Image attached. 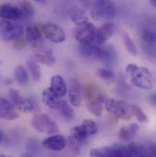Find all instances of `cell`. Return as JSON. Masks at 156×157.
Listing matches in <instances>:
<instances>
[{"instance_id":"obj_1","label":"cell","mask_w":156,"mask_h":157,"mask_svg":"<svg viewBox=\"0 0 156 157\" xmlns=\"http://www.w3.org/2000/svg\"><path fill=\"white\" fill-rule=\"evenodd\" d=\"M125 72L131 78V84L144 90H152L154 86V78L149 69L140 67L135 63H130L125 68Z\"/></svg>"},{"instance_id":"obj_2","label":"cell","mask_w":156,"mask_h":157,"mask_svg":"<svg viewBox=\"0 0 156 157\" xmlns=\"http://www.w3.org/2000/svg\"><path fill=\"white\" fill-rule=\"evenodd\" d=\"M79 51L81 55L101 60L106 64L112 63L117 59L116 51L112 47L96 46L93 44H79Z\"/></svg>"},{"instance_id":"obj_3","label":"cell","mask_w":156,"mask_h":157,"mask_svg":"<svg viewBox=\"0 0 156 157\" xmlns=\"http://www.w3.org/2000/svg\"><path fill=\"white\" fill-rule=\"evenodd\" d=\"M98 132V126L92 120L86 119L79 125L73 127L70 131V136L76 143H84Z\"/></svg>"},{"instance_id":"obj_4","label":"cell","mask_w":156,"mask_h":157,"mask_svg":"<svg viewBox=\"0 0 156 157\" xmlns=\"http://www.w3.org/2000/svg\"><path fill=\"white\" fill-rule=\"evenodd\" d=\"M104 107L109 113L118 119L129 120L133 116L131 109V104L121 100L106 98L104 101Z\"/></svg>"},{"instance_id":"obj_5","label":"cell","mask_w":156,"mask_h":157,"mask_svg":"<svg viewBox=\"0 0 156 157\" xmlns=\"http://www.w3.org/2000/svg\"><path fill=\"white\" fill-rule=\"evenodd\" d=\"M116 15V9L111 0H94L91 17L96 20H112Z\"/></svg>"},{"instance_id":"obj_6","label":"cell","mask_w":156,"mask_h":157,"mask_svg":"<svg viewBox=\"0 0 156 157\" xmlns=\"http://www.w3.org/2000/svg\"><path fill=\"white\" fill-rule=\"evenodd\" d=\"M90 157H132L128 148L121 144H114L112 146L93 148L89 152Z\"/></svg>"},{"instance_id":"obj_7","label":"cell","mask_w":156,"mask_h":157,"mask_svg":"<svg viewBox=\"0 0 156 157\" xmlns=\"http://www.w3.org/2000/svg\"><path fill=\"white\" fill-rule=\"evenodd\" d=\"M31 125L39 132L47 134H55L59 132L58 124L46 113L35 115L31 121Z\"/></svg>"},{"instance_id":"obj_8","label":"cell","mask_w":156,"mask_h":157,"mask_svg":"<svg viewBox=\"0 0 156 157\" xmlns=\"http://www.w3.org/2000/svg\"><path fill=\"white\" fill-rule=\"evenodd\" d=\"M25 33L23 26L12 21L2 20L0 27V39L4 41H12L22 37Z\"/></svg>"},{"instance_id":"obj_9","label":"cell","mask_w":156,"mask_h":157,"mask_svg":"<svg viewBox=\"0 0 156 157\" xmlns=\"http://www.w3.org/2000/svg\"><path fill=\"white\" fill-rule=\"evenodd\" d=\"M9 99H10V102L13 104L15 109L21 113H29L33 112L35 108L34 102L30 99L23 97L20 91L17 89L9 90Z\"/></svg>"},{"instance_id":"obj_10","label":"cell","mask_w":156,"mask_h":157,"mask_svg":"<svg viewBox=\"0 0 156 157\" xmlns=\"http://www.w3.org/2000/svg\"><path fill=\"white\" fill-rule=\"evenodd\" d=\"M42 32L45 38L54 44H59L65 41L66 34L63 29L54 23H48L43 26Z\"/></svg>"},{"instance_id":"obj_11","label":"cell","mask_w":156,"mask_h":157,"mask_svg":"<svg viewBox=\"0 0 156 157\" xmlns=\"http://www.w3.org/2000/svg\"><path fill=\"white\" fill-rule=\"evenodd\" d=\"M114 25L111 22H106L99 28H96L92 44L96 46H102L112 38L114 32Z\"/></svg>"},{"instance_id":"obj_12","label":"cell","mask_w":156,"mask_h":157,"mask_svg":"<svg viewBox=\"0 0 156 157\" xmlns=\"http://www.w3.org/2000/svg\"><path fill=\"white\" fill-rule=\"evenodd\" d=\"M0 19L16 22L24 19V17L20 8L17 6L6 3L0 5Z\"/></svg>"},{"instance_id":"obj_13","label":"cell","mask_w":156,"mask_h":157,"mask_svg":"<svg viewBox=\"0 0 156 157\" xmlns=\"http://www.w3.org/2000/svg\"><path fill=\"white\" fill-rule=\"evenodd\" d=\"M67 144H68L67 138L62 134H56V133L51 134L49 137L46 138L42 142V146L45 149L55 151V152L62 151L63 149L66 148Z\"/></svg>"},{"instance_id":"obj_14","label":"cell","mask_w":156,"mask_h":157,"mask_svg":"<svg viewBox=\"0 0 156 157\" xmlns=\"http://www.w3.org/2000/svg\"><path fill=\"white\" fill-rule=\"evenodd\" d=\"M95 30L96 27L92 23L88 22L86 25L78 27L75 33V38L79 44H92Z\"/></svg>"},{"instance_id":"obj_15","label":"cell","mask_w":156,"mask_h":157,"mask_svg":"<svg viewBox=\"0 0 156 157\" xmlns=\"http://www.w3.org/2000/svg\"><path fill=\"white\" fill-rule=\"evenodd\" d=\"M48 88L59 99H62L63 97H65L68 92L67 82L64 79V78L59 74H56L51 77L50 85Z\"/></svg>"},{"instance_id":"obj_16","label":"cell","mask_w":156,"mask_h":157,"mask_svg":"<svg viewBox=\"0 0 156 157\" xmlns=\"http://www.w3.org/2000/svg\"><path fill=\"white\" fill-rule=\"evenodd\" d=\"M67 93L69 96V101L72 106L78 107L81 105L83 93H82L81 86L77 79H72L70 81V88Z\"/></svg>"},{"instance_id":"obj_17","label":"cell","mask_w":156,"mask_h":157,"mask_svg":"<svg viewBox=\"0 0 156 157\" xmlns=\"http://www.w3.org/2000/svg\"><path fill=\"white\" fill-rule=\"evenodd\" d=\"M18 118L19 115L10 101L0 97V119L14 121Z\"/></svg>"},{"instance_id":"obj_18","label":"cell","mask_w":156,"mask_h":157,"mask_svg":"<svg viewBox=\"0 0 156 157\" xmlns=\"http://www.w3.org/2000/svg\"><path fill=\"white\" fill-rule=\"evenodd\" d=\"M105 97L102 94H96L94 98H91L88 104H87V109L88 111L94 115L95 117H101L102 115L103 110H104V101Z\"/></svg>"},{"instance_id":"obj_19","label":"cell","mask_w":156,"mask_h":157,"mask_svg":"<svg viewBox=\"0 0 156 157\" xmlns=\"http://www.w3.org/2000/svg\"><path fill=\"white\" fill-rule=\"evenodd\" d=\"M68 14L70 20L78 27L84 26L89 22V17L84 9H82L78 6H72L71 7H70Z\"/></svg>"},{"instance_id":"obj_20","label":"cell","mask_w":156,"mask_h":157,"mask_svg":"<svg viewBox=\"0 0 156 157\" xmlns=\"http://www.w3.org/2000/svg\"><path fill=\"white\" fill-rule=\"evenodd\" d=\"M139 130L140 125L138 123H131L128 125H124L120 129L118 136L122 142H129L137 135Z\"/></svg>"},{"instance_id":"obj_21","label":"cell","mask_w":156,"mask_h":157,"mask_svg":"<svg viewBox=\"0 0 156 157\" xmlns=\"http://www.w3.org/2000/svg\"><path fill=\"white\" fill-rule=\"evenodd\" d=\"M41 100H42V102L44 103V105H46L47 107H48L52 110H58L60 101H61V99L58 98L50 90L49 88H47L42 91Z\"/></svg>"},{"instance_id":"obj_22","label":"cell","mask_w":156,"mask_h":157,"mask_svg":"<svg viewBox=\"0 0 156 157\" xmlns=\"http://www.w3.org/2000/svg\"><path fill=\"white\" fill-rule=\"evenodd\" d=\"M41 39V32L36 25H29L25 29V39L28 43L36 45Z\"/></svg>"},{"instance_id":"obj_23","label":"cell","mask_w":156,"mask_h":157,"mask_svg":"<svg viewBox=\"0 0 156 157\" xmlns=\"http://www.w3.org/2000/svg\"><path fill=\"white\" fill-rule=\"evenodd\" d=\"M39 63L46 65L48 67H51L56 63V58L51 53V51H39L35 54L33 57Z\"/></svg>"},{"instance_id":"obj_24","label":"cell","mask_w":156,"mask_h":157,"mask_svg":"<svg viewBox=\"0 0 156 157\" xmlns=\"http://www.w3.org/2000/svg\"><path fill=\"white\" fill-rule=\"evenodd\" d=\"M14 78L19 86H26L29 81V75L27 69L22 65H17L15 68Z\"/></svg>"},{"instance_id":"obj_25","label":"cell","mask_w":156,"mask_h":157,"mask_svg":"<svg viewBox=\"0 0 156 157\" xmlns=\"http://www.w3.org/2000/svg\"><path fill=\"white\" fill-rule=\"evenodd\" d=\"M58 111L61 114V116L67 121H72L75 117V113L73 108L70 105L68 101L65 100H61L59 106L58 108Z\"/></svg>"},{"instance_id":"obj_26","label":"cell","mask_w":156,"mask_h":157,"mask_svg":"<svg viewBox=\"0 0 156 157\" xmlns=\"http://www.w3.org/2000/svg\"><path fill=\"white\" fill-rule=\"evenodd\" d=\"M27 67L29 71L31 74L32 78L35 81H39L41 78V70L39 65V62L34 58H29L27 60Z\"/></svg>"},{"instance_id":"obj_27","label":"cell","mask_w":156,"mask_h":157,"mask_svg":"<svg viewBox=\"0 0 156 157\" xmlns=\"http://www.w3.org/2000/svg\"><path fill=\"white\" fill-rule=\"evenodd\" d=\"M121 39H122L123 45H124L126 50L128 51V53H130L131 56H136L138 54V48H137V46H136L134 40L127 33H122Z\"/></svg>"},{"instance_id":"obj_28","label":"cell","mask_w":156,"mask_h":157,"mask_svg":"<svg viewBox=\"0 0 156 157\" xmlns=\"http://www.w3.org/2000/svg\"><path fill=\"white\" fill-rule=\"evenodd\" d=\"M17 6L20 8L24 18H30L34 16L35 9L30 2H29L27 0H23V1L19 2Z\"/></svg>"},{"instance_id":"obj_29","label":"cell","mask_w":156,"mask_h":157,"mask_svg":"<svg viewBox=\"0 0 156 157\" xmlns=\"http://www.w3.org/2000/svg\"><path fill=\"white\" fill-rule=\"evenodd\" d=\"M131 109L132 115L135 116L139 122L145 123L148 121V117L146 113L143 112V110L140 106H138L137 104H131Z\"/></svg>"},{"instance_id":"obj_30","label":"cell","mask_w":156,"mask_h":157,"mask_svg":"<svg viewBox=\"0 0 156 157\" xmlns=\"http://www.w3.org/2000/svg\"><path fill=\"white\" fill-rule=\"evenodd\" d=\"M98 76L104 80H112L115 78V73L112 70H110L108 68H101L97 71Z\"/></svg>"},{"instance_id":"obj_31","label":"cell","mask_w":156,"mask_h":157,"mask_svg":"<svg viewBox=\"0 0 156 157\" xmlns=\"http://www.w3.org/2000/svg\"><path fill=\"white\" fill-rule=\"evenodd\" d=\"M141 38H142V39H143L144 42L153 45V44H154V42H155V33H154L153 30L144 29V30H143L142 33H141Z\"/></svg>"},{"instance_id":"obj_32","label":"cell","mask_w":156,"mask_h":157,"mask_svg":"<svg viewBox=\"0 0 156 157\" xmlns=\"http://www.w3.org/2000/svg\"><path fill=\"white\" fill-rule=\"evenodd\" d=\"M16 42H15V48H22V47H24L25 46V44H26V39H23L22 37H20V38H18V39H17L15 40Z\"/></svg>"},{"instance_id":"obj_33","label":"cell","mask_w":156,"mask_h":157,"mask_svg":"<svg viewBox=\"0 0 156 157\" xmlns=\"http://www.w3.org/2000/svg\"><path fill=\"white\" fill-rule=\"evenodd\" d=\"M21 157H35V156H33L31 154H29V153H24V154H22V155H21Z\"/></svg>"},{"instance_id":"obj_34","label":"cell","mask_w":156,"mask_h":157,"mask_svg":"<svg viewBox=\"0 0 156 157\" xmlns=\"http://www.w3.org/2000/svg\"><path fill=\"white\" fill-rule=\"evenodd\" d=\"M3 138H4V134H3L2 131H0V144H1L2 141H3Z\"/></svg>"},{"instance_id":"obj_35","label":"cell","mask_w":156,"mask_h":157,"mask_svg":"<svg viewBox=\"0 0 156 157\" xmlns=\"http://www.w3.org/2000/svg\"><path fill=\"white\" fill-rule=\"evenodd\" d=\"M150 3L153 6H156V0H150Z\"/></svg>"},{"instance_id":"obj_36","label":"cell","mask_w":156,"mask_h":157,"mask_svg":"<svg viewBox=\"0 0 156 157\" xmlns=\"http://www.w3.org/2000/svg\"><path fill=\"white\" fill-rule=\"evenodd\" d=\"M135 157H154V156L149 155H137V156H135Z\"/></svg>"},{"instance_id":"obj_37","label":"cell","mask_w":156,"mask_h":157,"mask_svg":"<svg viewBox=\"0 0 156 157\" xmlns=\"http://www.w3.org/2000/svg\"><path fill=\"white\" fill-rule=\"evenodd\" d=\"M0 157H12V156H7V155H1V154H0Z\"/></svg>"},{"instance_id":"obj_38","label":"cell","mask_w":156,"mask_h":157,"mask_svg":"<svg viewBox=\"0 0 156 157\" xmlns=\"http://www.w3.org/2000/svg\"><path fill=\"white\" fill-rule=\"evenodd\" d=\"M34 1H36V2H43L44 0H34Z\"/></svg>"},{"instance_id":"obj_39","label":"cell","mask_w":156,"mask_h":157,"mask_svg":"<svg viewBox=\"0 0 156 157\" xmlns=\"http://www.w3.org/2000/svg\"><path fill=\"white\" fill-rule=\"evenodd\" d=\"M1 22H2V19H0V27H1Z\"/></svg>"}]
</instances>
